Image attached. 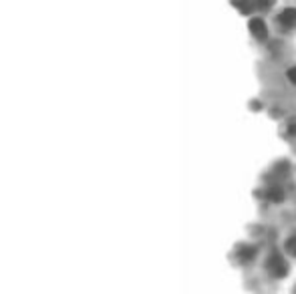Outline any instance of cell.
<instances>
[{
    "label": "cell",
    "instance_id": "2",
    "mask_svg": "<svg viewBox=\"0 0 296 294\" xmlns=\"http://www.w3.org/2000/svg\"><path fill=\"white\" fill-rule=\"evenodd\" d=\"M250 33L258 39V41H264L266 37H268V28H266V22L262 18H252L250 20Z\"/></svg>",
    "mask_w": 296,
    "mask_h": 294
},
{
    "label": "cell",
    "instance_id": "9",
    "mask_svg": "<svg viewBox=\"0 0 296 294\" xmlns=\"http://www.w3.org/2000/svg\"><path fill=\"white\" fill-rule=\"evenodd\" d=\"M268 4H270V0H256V6L258 8H266Z\"/></svg>",
    "mask_w": 296,
    "mask_h": 294
},
{
    "label": "cell",
    "instance_id": "7",
    "mask_svg": "<svg viewBox=\"0 0 296 294\" xmlns=\"http://www.w3.org/2000/svg\"><path fill=\"white\" fill-rule=\"evenodd\" d=\"M286 250H288L292 256H296V236H292V238L286 240Z\"/></svg>",
    "mask_w": 296,
    "mask_h": 294
},
{
    "label": "cell",
    "instance_id": "10",
    "mask_svg": "<svg viewBox=\"0 0 296 294\" xmlns=\"http://www.w3.org/2000/svg\"><path fill=\"white\" fill-rule=\"evenodd\" d=\"M288 133H290L292 137H296V123H292V125L288 127Z\"/></svg>",
    "mask_w": 296,
    "mask_h": 294
},
{
    "label": "cell",
    "instance_id": "4",
    "mask_svg": "<svg viewBox=\"0 0 296 294\" xmlns=\"http://www.w3.org/2000/svg\"><path fill=\"white\" fill-rule=\"evenodd\" d=\"M232 4L238 8L240 12H244V14H250V12L254 10V6H256L252 0H232Z\"/></svg>",
    "mask_w": 296,
    "mask_h": 294
},
{
    "label": "cell",
    "instance_id": "6",
    "mask_svg": "<svg viewBox=\"0 0 296 294\" xmlns=\"http://www.w3.org/2000/svg\"><path fill=\"white\" fill-rule=\"evenodd\" d=\"M238 256H240L244 262H248V260H252V258L256 256V248H254V246H242V248L238 250Z\"/></svg>",
    "mask_w": 296,
    "mask_h": 294
},
{
    "label": "cell",
    "instance_id": "5",
    "mask_svg": "<svg viewBox=\"0 0 296 294\" xmlns=\"http://www.w3.org/2000/svg\"><path fill=\"white\" fill-rule=\"evenodd\" d=\"M266 197H268L270 201H274V203H280L284 199V190L278 188V186H274V188H270L268 192H266Z\"/></svg>",
    "mask_w": 296,
    "mask_h": 294
},
{
    "label": "cell",
    "instance_id": "3",
    "mask_svg": "<svg viewBox=\"0 0 296 294\" xmlns=\"http://www.w3.org/2000/svg\"><path fill=\"white\" fill-rule=\"evenodd\" d=\"M278 20H280L282 26H294V24H296V8H286V10H282L280 16H278Z\"/></svg>",
    "mask_w": 296,
    "mask_h": 294
},
{
    "label": "cell",
    "instance_id": "1",
    "mask_svg": "<svg viewBox=\"0 0 296 294\" xmlns=\"http://www.w3.org/2000/svg\"><path fill=\"white\" fill-rule=\"evenodd\" d=\"M268 270L270 274H274L276 278H282L286 274V262L282 260V256L278 252H274L270 258H268Z\"/></svg>",
    "mask_w": 296,
    "mask_h": 294
},
{
    "label": "cell",
    "instance_id": "8",
    "mask_svg": "<svg viewBox=\"0 0 296 294\" xmlns=\"http://www.w3.org/2000/svg\"><path fill=\"white\" fill-rule=\"evenodd\" d=\"M288 81L296 85V67H292V69H288Z\"/></svg>",
    "mask_w": 296,
    "mask_h": 294
}]
</instances>
